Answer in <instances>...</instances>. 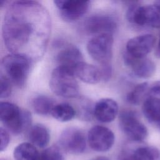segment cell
Masks as SVG:
<instances>
[{
    "instance_id": "29",
    "label": "cell",
    "mask_w": 160,
    "mask_h": 160,
    "mask_svg": "<svg viewBox=\"0 0 160 160\" xmlns=\"http://www.w3.org/2000/svg\"><path fill=\"white\" fill-rule=\"evenodd\" d=\"M154 54H155L156 57H157L158 58H160V39H159V42L158 43V46H157V48L155 50Z\"/></svg>"
},
{
    "instance_id": "9",
    "label": "cell",
    "mask_w": 160,
    "mask_h": 160,
    "mask_svg": "<svg viewBox=\"0 0 160 160\" xmlns=\"http://www.w3.org/2000/svg\"><path fill=\"white\" fill-rule=\"evenodd\" d=\"M115 137L113 132L102 126L92 127L88 133V142L90 148L97 152L109 151L114 143Z\"/></svg>"
},
{
    "instance_id": "3",
    "label": "cell",
    "mask_w": 160,
    "mask_h": 160,
    "mask_svg": "<svg viewBox=\"0 0 160 160\" xmlns=\"http://www.w3.org/2000/svg\"><path fill=\"white\" fill-rule=\"evenodd\" d=\"M31 61L26 56L11 54L3 58L1 62L2 74L11 83L22 88L27 81Z\"/></svg>"
},
{
    "instance_id": "23",
    "label": "cell",
    "mask_w": 160,
    "mask_h": 160,
    "mask_svg": "<svg viewBox=\"0 0 160 160\" xmlns=\"http://www.w3.org/2000/svg\"><path fill=\"white\" fill-rule=\"evenodd\" d=\"M134 160H160V150L153 146H141L132 151Z\"/></svg>"
},
{
    "instance_id": "26",
    "label": "cell",
    "mask_w": 160,
    "mask_h": 160,
    "mask_svg": "<svg viewBox=\"0 0 160 160\" xmlns=\"http://www.w3.org/2000/svg\"><path fill=\"white\" fill-rule=\"evenodd\" d=\"M0 138H1L0 151L2 152L6 149L10 141L9 132L6 129L3 128L2 127L0 128Z\"/></svg>"
},
{
    "instance_id": "16",
    "label": "cell",
    "mask_w": 160,
    "mask_h": 160,
    "mask_svg": "<svg viewBox=\"0 0 160 160\" xmlns=\"http://www.w3.org/2000/svg\"><path fill=\"white\" fill-rule=\"evenodd\" d=\"M73 72L81 81L88 84H96L102 79L100 68L84 61L78 63Z\"/></svg>"
},
{
    "instance_id": "13",
    "label": "cell",
    "mask_w": 160,
    "mask_h": 160,
    "mask_svg": "<svg viewBox=\"0 0 160 160\" xmlns=\"http://www.w3.org/2000/svg\"><path fill=\"white\" fill-rule=\"evenodd\" d=\"M124 61L126 65L131 69L134 76L139 78H149L154 74L156 70L154 62L146 57L135 58L125 52L124 54Z\"/></svg>"
},
{
    "instance_id": "5",
    "label": "cell",
    "mask_w": 160,
    "mask_h": 160,
    "mask_svg": "<svg viewBox=\"0 0 160 160\" xmlns=\"http://www.w3.org/2000/svg\"><path fill=\"white\" fill-rule=\"evenodd\" d=\"M128 20L142 27L160 28V6L156 4H130L126 12Z\"/></svg>"
},
{
    "instance_id": "20",
    "label": "cell",
    "mask_w": 160,
    "mask_h": 160,
    "mask_svg": "<svg viewBox=\"0 0 160 160\" xmlns=\"http://www.w3.org/2000/svg\"><path fill=\"white\" fill-rule=\"evenodd\" d=\"M31 104L34 112L42 116L51 114L52 108L55 106L54 101L51 98L45 95L35 96L31 100Z\"/></svg>"
},
{
    "instance_id": "21",
    "label": "cell",
    "mask_w": 160,
    "mask_h": 160,
    "mask_svg": "<svg viewBox=\"0 0 160 160\" xmlns=\"http://www.w3.org/2000/svg\"><path fill=\"white\" fill-rule=\"evenodd\" d=\"M51 114L59 121L67 122L74 118L76 115V110L71 104L62 102L55 104Z\"/></svg>"
},
{
    "instance_id": "19",
    "label": "cell",
    "mask_w": 160,
    "mask_h": 160,
    "mask_svg": "<svg viewBox=\"0 0 160 160\" xmlns=\"http://www.w3.org/2000/svg\"><path fill=\"white\" fill-rule=\"evenodd\" d=\"M39 156L36 146L30 142H22L14 149V160H38Z\"/></svg>"
},
{
    "instance_id": "28",
    "label": "cell",
    "mask_w": 160,
    "mask_h": 160,
    "mask_svg": "<svg viewBox=\"0 0 160 160\" xmlns=\"http://www.w3.org/2000/svg\"><path fill=\"white\" fill-rule=\"evenodd\" d=\"M117 160H134L132 156V151H124L118 156Z\"/></svg>"
},
{
    "instance_id": "10",
    "label": "cell",
    "mask_w": 160,
    "mask_h": 160,
    "mask_svg": "<svg viewBox=\"0 0 160 160\" xmlns=\"http://www.w3.org/2000/svg\"><path fill=\"white\" fill-rule=\"evenodd\" d=\"M54 3L61 18L68 22L81 18L88 12L90 6L89 1L81 0H56Z\"/></svg>"
},
{
    "instance_id": "1",
    "label": "cell",
    "mask_w": 160,
    "mask_h": 160,
    "mask_svg": "<svg viewBox=\"0 0 160 160\" xmlns=\"http://www.w3.org/2000/svg\"><path fill=\"white\" fill-rule=\"evenodd\" d=\"M51 34V19L46 8L37 1H16L8 8L2 34L11 54L26 56L31 61L44 54Z\"/></svg>"
},
{
    "instance_id": "15",
    "label": "cell",
    "mask_w": 160,
    "mask_h": 160,
    "mask_svg": "<svg viewBox=\"0 0 160 160\" xmlns=\"http://www.w3.org/2000/svg\"><path fill=\"white\" fill-rule=\"evenodd\" d=\"M80 50L72 44H65L61 47L55 56L58 66L69 68L73 71L74 68L82 61Z\"/></svg>"
},
{
    "instance_id": "4",
    "label": "cell",
    "mask_w": 160,
    "mask_h": 160,
    "mask_svg": "<svg viewBox=\"0 0 160 160\" xmlns=\"http://www.w3.org/2000/svg\"><path fill=\"white\" fill-rule=\"evenodd\" d=\"M73 71L69 68L57 66L51 72L49 87L58 96L74 98L79 94V85Z\"/></svg>"
},
{
    "instance_id": "11",
    "label": "cell",
    "mask_w": 160,
    "mask_h": 160,
    "mask_svg": "<svg viewBox=\"0 0 160 160\" xmlns=\"http://www.w3.org/2000/svg\"><path fill=\"white\" fill-rule=\"evenodd\" d=\"M83 26L85 31L89 34H112L117 28V22L111 16L94 14L88 17L84 22Z\"/></svg>"
},
{
    "instance_id": "30",
    "label": "cell",
    "mask_w": 160,
    "mask_h": 160,
    "mask_svg": "<svg viewBox=\"0 0 160 160\" xmlns=\"http://www.w3.org/2000/svg\"><path fill=\"white\" fill-rule=\"evenodd\" d=\"M92 160H109L108 158H105V157H98L97 158H95Z\"/></svg>"
},
{
    "instance_id": "2",
    "label": "cell",
    "mask_w": 160,
    "mask_h": 160,
    "mask_svg": "<svg viewBox=\"0 0 160 160\" xmlns=\"http://www.w3.org/2000/svg\"><path fill=\"white\" fill-rule=\"evenodd\" d=\"M0 120L8 130L18 135L30 127L32 117L28 111L13 103L2 101L0 103Z\"/></svg>"
},
{
    "instance_id": "12",
    "label": "cell",
    "mask_w": 160,
    "mask_h": 160,
    "mask_svg": "<svg viewBox=\"0 0 160 160\" xmlns=\"http://www.w3.org/2000/svg\"><path fill=\"white\" fill-rule=\"evenodd\" d=\"M156 42L152 34H145L130 39L126 43V53L135 58H143L152 51Z\"/></svg>"
},
{
    "instance_id": "6",
    "label": "cell",
    "mask_w": 160,
    "mask_h": 160,
    "mask_svg": "<svg viewBox=\"0 0 160 160\" xmlns=\"http://www.w3.org/2000/svg\"><path fill=\"white\" fill-rule=\"evenodd\" d=\"M113 37L111 34H101L92 38L87 44L90 56L101 66L109 65L112 57Z\"/></svg>"
},
{
    "instance_id": "24",
    "label": "cell",
    "mask_w": 160,
    "mask_h": 160,
    "mask_svg": "<svg viewBox=\"0 0 160 160\" xmlns=\"http://www.w3.org/2000/svg\"><path fill=\"white\" fill-rule=\"evenodd\" d=\"M38 160H64V158L59 148L52 146L46 148L39 153Z\"/></svg>"
},
{
    "instance_id": "18",
    "label": "cell",
    "mask_w": 160,
    "mask_h": 160,
    "mask_svg": "<svg viewBox=\"0 0 160 160\" xmlns=\"http://www.w3.org/2000/svg\"><path fill=\"white\" fill-rule=\"evenodd\" d=\"M28 138L33 145L41 148H45L50 140L49 131L44 125L36 124L31 127Z\"/></svg>"
},
{
    "instance_id": "14",
    "label": "cell",
    "mask_w": 160,
    "mask_h": 160,
    "mask_svg": "<svg viewBox=\"0 0 160 160\" xmlns=\"http://www.w3.org/2000/svg\"><path fill=\"white\" fill-rule=\"evenodd\" d=\"M118 104L112 99L102 98L96 102L93 108V115L101 122H110L118 114Z\"/></svg>"
},
{
    "instance_id": "27",
    "label": "cell",
    "mask_w": 160,
    "mask_h": 160,
    "mask_svg": "<svg viewBox=\"0 0 160 160\" xmlns=\"http://www.w3.org/2000/svg\"><path fill=\"white\" fill-rule=\"evenodd\" d=\"M147 96L160 98V81H156L149 86Z\"/></svg>"
},
{
    "instance_id": "25",
    "label": "cell",
    "mask_w": 160,
    "mask_h": 160,
    "mask_svg": "<svg viewBox=\"0 0 160 160\" xmlns=\"http://www.w3.org/2000/svg\"><path fill=\"white\" fill-rule=\"evenodd\" d=\"M11 93V82L4 76H0V98H8Z\"/></svg>"
},
{
    "instance_id": "8",
    "label": "cell",
    "mask_w": 160,
    "mask_h": 160,
    "mask_svg": "<svg viewBox=\"0 0 160 160\" xmlns=\"http://www.w3.org/2000/svg\"><path fill=\"white\" fill-rule=\"evenodd\" d=\"M59 144L66 152L72 154L82 153L86 147L84 132L79 128L69 127L64 129L59 138Z\"/></svg>"
},
{
    "instance_id": "22",
    "label": "cell",
    "mask_w": 160,
    "mask_h": 160,
    "mask_svg": "<svg viewBox=\"0 0 160 160\" xmlns=\"http://www.w3.org/2000/svg\"><path fill=\"white\" fill-rule=\"evenodd\" d=\"M149 84L148 82H142L136 86L126 96V101L131 104L138 105L146 98Z\"/></svg>"
},
{
    "instance_id": "7",
    "label": "cell",
    "mask_w": 160,
    "mask_h": 160,
    "mask_svg": "<svg viewBox=\"0 0 160 160\" xmlns=\"http://www.w3.org/2000/svg\"><path fill=\"white\" fill-rule=\"evenodd\" d=\"M119 122L122 131L131 141L140 142L147 138L148 129L140 121L136 112L122 111L119 116Z\"/></svg>"
},
{
    "instance_id": "31",
    "label": "cell",
    "mask_w": 160,
    "mask_h": 160,
    "mask_svg": "<svg viewBox=\"0 0 160 160\" xmlns=\"http://www.w3.org/2000/svg\"><path fill=\"white\" fill-rule=\"evenodd\" d=\"M156 127H157L158 129H160V122H159V123L156 126Z\"/></svg>"
},
{
    "instance_id": "17",
    "label": "cell",
    "mask_w": 160,
    "mask_h": 160,
    "mask_svg": "<svg viewBox=\"0 0 160 160\" xmlns=\"http://www.w3.org/2000/svg\"><path fill=\"white\" fill-rule=\"evenodd\" d=\"M142 110L150 123L156 126L160 122V98L147 96L143 101Z\"/></svg>"
}]
</instances>
